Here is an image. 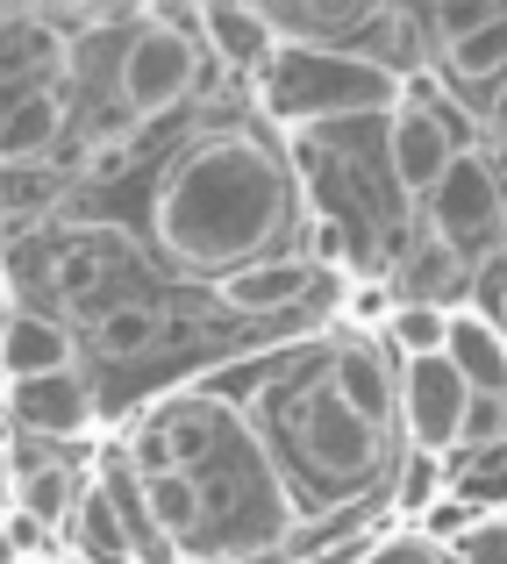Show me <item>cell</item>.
<instances>
[{"label": "cell", "mask_w": 507, "mask_h": 564, "mask_svg": "<svg viewBox=\"0 0 507 564\" xmlns=\"http://www.w3.org/2000/svg\"><path fill=\"white\" fill-rule=\"evenodd\" d=\"M293 215V186L287 165L265 151L244 129H222L201 137L186 158L165 172L151 200V229L193 272H236V264H258L272 250V236Z\"/></svg>", "instance_id": "6da1fadb"}, {"label": "cell", "mask_w": 507, "mask_h": 564, "mask_svg": "<svg viewBox=\"0 0 507 564\" xmlns=\"http://www.w3.org/2000/svg\"><path fill=\"white\" fill-rule=\"evenodd\" d=\"M158 436L172 443V471H186L207 500V522L193 551L207 557H258L293 529V494L279 465L265 457L258 429L229 408V400H179V408L151 414Z\"/></svg>", "instance_id": "7a4b0ae2"}, {"label": "cell", "mask_w": 507, "mask_h": 564, "mask_svg": "<svg viewBox=\"0 0 507 564\" xmlns=\"http://www.w3.org/2000/svg\"><path fill=\"white\" fill-rule=\"evenodd\" d=\"M258 115L279 129H315V122H357V115H393L408 100V79L386 72L379 57L350 43H279L265 72L250 79Z\"/></svg>", "instance_id": "3957f363"}, {"label": "cell", "mask_w": 507, "mask_h": 564, "mask_svg": "<svg viewBox=\"0 0 507 564\" xmlns=\"http://www.w3.org/2000/svg\"><path fill=\"white\" fill-rule=\"evenodd\" d=\"M193 79H201V43H193L179 22H165V14H151V22L129 36L122 65H115V94H122L129 122L172 115L179 100L193 94Z\"/></svg>", "instance_id": "277c9868"}, {"label": "cell", "mask_w": 507, "mask_h": 564, "mask_svg": "<svg viewBox=\"0 0 507 564\" xmlns=\"http://www.w3.org/2000/svg\"><path fill=\"white\" fill-rule=\"evenodd\" d=\"M429 236H443L451 250H494V229L507 221V193H500V172L486 165L479 151L451 158L436 186H429Z\"/></svg>", "instance_id": "5b68a950"}, {"label": "cell", "mask_w": 507, "mask_h": 564, "mask_svg": "<svg viewBox=\"0 0 507 564\" xmlns=\"http://www.w3.org/2000/svg\"><path fill=\"white\" fill-rule=\"evenodd\" d=\"M293 443H301V457L322 471V479H336V486L371 479V465H379V429L357 422L330 386H315V393L293 408Z\"/></svg>", "instance_id": "8992f818"}, {"label": "cell", "mask_w": 507, "mask_h": 564, "mask_svg": "<svg viewBox=\"0 0 507 564\" xmlns=\"http://www.w3.org/2000/svg\"><path fill=\"white\" fill-rule=\"evenodd\" d=\"M465 408H472V386L451 372V358L400 365V422H408V443L422 457L457 451V436H465Z\"/></svg>", "instance_id": "52a82bcc"}, {"label": "cell", "mask_w": 507, "mask_h": 564, "mask_svg": "<svg viewBox=\"0 0 507 564\" xmlns=\"http://www.w3.org/2000/svg\"><path fill=\"white\" fill-rule=\"evenodd\" d=\"M451 137L436 129V115L422 108V100H400L393 115H386V172H393V186L400 193H422L429 200V186L451 172Z\"/></svg>", "instance_id": "ba28073f"}, {"label": "cell", "mask_w": 507, "mask_h": 564, "mask_svg": "<svg viewBox=\"0 0 507 564\" xmlns=\"http://www.w3.org/2000/svg\"><path fill=\"white\" fill-rule=\"evenodd\" d=\"M330 393L343 400V408L357 414V422H371L386 436L393 429V414H400V379H393V365H386V350L371 344V336H350V344L330 358Z\"/></svg>", "instance_id": "9c48e42d"}, {"label": "cell", "mask_w": 507, "mask_h": 564, "mask_svg": "<svg viewBox=\"0 0 507 564\" xmlns=\"http://www.w3.org/2000/svg\"><path fill=\"white\" fill-rule=\"evenodd\" d=\"M94 414H100V408H94V386H86L79 372L14 386V422H22L29 436H51V443L86 436V429H94Z\"/></svg>", "instance_id": "30bf717a"}, {"label": "cell", "mask_w": 507, "mask_h": 564, "mask_svg": "<svg viewBox=\"0 0 507 564\" xmlns=\"http://www.w3.org/2000/svg\"><path fill=\"white\" fill-rule=\"evenodd\" d=\"M308 279H315V264H308V258L236 264V272L215 279V307H229V315H279V307H293L308 293Z\"/></svg>", "instance_id": "8fae6325"}, {"label": "cell", "mask_w": 507, "mask_h": 564, "mask_svg": "<svg viewBox=\"0 0 507 564\" xmlns=\"http://www.w3.org/2000/svg\"><path fill=\"white\" fill-rule=\"evenodd\" d=\"M193 29L207 36V51H215L222 65H229V72H250V79H258L265 57L279 51V36H272V22H265V8H250V0H207V8L193 14Z\"/></svg>", "instance_id": "7c38bea8"}, {"label": "cell", "mask_w": 507, "mask_h": 564, "mask_svg": "<svg viewBox=\"0 0 507 564\" xmlns=\"http://www.w3.org/2000/svg\"><path fill=\"white\" fill-rule=\"evenodd\" d=\"M65 529H72V557H79V564H143L137 529H129L122 494H115V486H86Z\"/></svg>", "instance_id": "4fadbf2b"}, {"label": "cell", "mask_w": 507, "mask_h": 564, "mask_svg": "<svg viewBox=\"0 0 507 564\" xmlns=\"http://www.w3.org/2000/svg\"><path fill=\"white\" fill-rule=\"evenodd\" d=\"M0 372H8L14 386L72 372V329L51 322V315H22V307H14L8 329H0Z\"/></svg>", "instance_id": "5bb4252c"}, {"label": "cell", "mask_w": 507, "mask_h": 564, "mask_svg": "<svg viewBox=\"0 0 507 564\" xmlns=\"http://www.w3.org/2000/svg\"><path fill=\"white\" fill-rule=\"evenodd\" d=\"M451 372L472 386V393H507V336L500 322L472 315V307H451V344H443Z\"/></svg>", "instance_id": "9a60e30c"}, {"label": "cell", "mask_w": 507, "mask_h": 564, "mask_svg": "<svg viewBox=\"0 0 507 564\" xmlns=\"http://www.w3.org/2000/svg\"><path fill=\"white\" fill-rule=\"evenodd\" d=\"M57 137H65V94H57V86H36V94H22L8 108V122H0V165H36V158L57 151Z\"/></svg>", "instance_id": "2e32d148"}, {"label": "cell", "mask_w": 507, "mask_h": 564, "mask_svg": "<svg viewBox=\"0 0 507 564\" xmlns=\"http://www.w3.org/2000/svg\"><path fill=\"white\" fill-rule=\"evenodd\" d=\"M137 500H143L158 536L179 543V551H193V536H201V522H207V500L186 471H151V479H137Z\"/></svg>", "instance_id": "e0dca14e"}, {"label": "cell", "mask_w": 507, "mask_h": 564, "mask_svg": "<svg viewBox=\"0 0 507 564\" xmlns=\"http://www.w3.org/2000/svg\"><path fill=\"white\" fill-rule=\"evenodd\" d=\"M400 279H408V301H429V307H451L443 293H457V286H472V264H465V250H451L443 236H422V243L400 258Z\"/></svg>", "instance_id": "ac0fdd59"}, {"label": "cell", "mask_w": 507, "mask_h": 564, "mask_svg": "<svg viewBox=\"0 0 507 564\" xmlns=\"http://www.w3.org/2000/svg\"><path fill=\"white\" fill-rule=\"evenodd\" d=\"M158 336H165V315H158L151 301H115V307H100V322H94L100 358H143Z\"/></svg>", "instance_id": "d6986e66"}, {"label": "cell", "mask_w": 507, "mask_h": 564, "mask_svg": "<svg viewBox=\"0 0 507 564\" xmlns=\"http://www.w3.org/2000/svg\"><path fill=\"white\" fill-rule=\"evenodd\" d=\"M436 72H451V79H465V86H500L507 79V8L479 29V36L451 43V51L436 57Z\"/></svg>", "instance_id": "ffe728a7"}, {"label": "cell", "mask_w": 507, "mask_h": 564, "mask_svg": "<svg viewBox=\"0 0 507 564\" xmlns=\"http://www.w3.org/2000/svg\"><path fill=\"white\" fill-rule=\"evenodd\" d=\"M379 344H393V358H400V365H414V358H443V344H451V307L400 301Z\"/></svg>", "instance_id": "44dd1931"}, {"label": "cell", "mask_w": 507, "mask_h": 564, "mask_svg": "<svg viewBox=\"0 0 507 564\" xmlns=\"http://www.w3.org/2000/svg\"><path fill=\"white\" fill-rule=\"evenodd\" d=\"M51 286L65 307H86V315L100 322V286H108V250L100 243H65L51 258Z\"/></svg>", "instance_id": "7402d4cb"}, {"label": "cell", "mask_w": 507, "mask_h": 564, "mask_svg": "<svg viewBox=\"0 0 507 564\" xmlns=\"http://www.w3.org/2000/svg\"><path fill=\"white\" fill-rule=\"evenodd\" d=\"M79 494H86V486H72L65 457H43V465H29V471H22V514H29V522H43V529L72 522Z\"/></svg>", "instance_id": "603a6c76"}, {"label": "cell", "mask_w": 507, "mask_h": 564, "mask_svg": "<svg viewBox=\"0 0 507 564\" xmlns=\"http://www.w3.org/2000/svg\"><path fill=\"white\" fill-rule=\"evenodd\" d=\"M436 494H451V457H422V451H414L408 471H400V486H393V508L400 514H422Z\"/></svg>", "instance_id": "cb8c5ba5"}, {"label": "cell", "mask_w": 507, "mask_h": 564, "mask_svg": "<svg viewBox=\"0 0 507 564\" xmlns=\"http://www.w3.org/2000/svg\"><path fill=\"white\" fill-rule=\"evenodd\" d=\"M494 0H436L429 8V36H436V57L451 51V43H465V36H479L486 22H494Z\"/></svg>", "instance_id": "d4e9b609"}, {"label": "cell", "mask_w": 507, "mask_h": 564, "mask_svg": "<svg viewBox=\"0 0 507 564\" xmlns=\"http://www.w3.org/2000/svg\"><path fill=\"white\" fill-rule=\"evenodd\" d=\"M443 551H451V564H507V514H479V522H465Z\"/></svg>", "instance_id": "484cf974"}, {"label": "cell", "mask_w": 507, "mask_h": 564, "mask_svg": "<svg viewBox=\"0 0 507 564\" xmlns=\"http://www.w3.org/2000/svg\"><path fill=\"white\" fill-rule=\"evenodd\" d=\"M507 443V393H472L465 408V436H457V451H500Z\"/></svg>", "instance_id": "4316f807"}, {"label": "cell", "mask_w": 507, "mask_h": 564, "mask_svg": "<svg viewBox=\"0 0 507 564\" xmlns=\"http://www.w3.org/2000/svg\"><path fill=\"white\" fill-rule=\"evenodd\" d=\"M308 264H330V272L357 264V221L350 215H322L315 229H308Z\"/></svg>", "instance_id": "83f0119b"}, {"label": "cell", "mask_w": 507, "mask_h": 564, "mask_svg": "<svg viewBox=\"0 0 507 564\" xmlns=\"http://www.w3.org/2000/svg\"><path fill=\"white\" fill-rule=\"evenodd\" d=\"M451 486H457L465 500H507V443H500V451H479V457H465Z\"/></svg>", "instance_id": "f1b7e54d"}, {"label": "cell", "mask_w": 507, "mask_h": 564, "mask_svg": "<svg viewBox=\"0 0 507 564\" xmlns=\"http://www.w3.org/2000/svg\"><path fill=\"white\" fill-rule=\"evenodd\" d=\"M472 315H486V322H507V250L494 243L479 264H472Z\"/></svg>", "instance_id": "f546056e"}, {"label": "cell", "mask_w": 507, "mask_h": 564, "mask_svg": "<svg viewBox=\"0 0 507 564\" xmlns=\"http://www.w3.org/2000/svg\"><path fill=\"white\" fill-rule=\"evenodd\" d=\"M357 564H451V551L429 543V536H379Z\"/></svg>", "instance_id": "4dcf8cb0"}, {"label": "cell", "mask_w": 507, "mask_h": 564, "mask_svg": "<svg viewBox=\"0 0 507 564\" xmlns=\"http://www.w3.org/2000/svg\"><path fill=\"white\" fill-rule=\"evenodd\" d=\"M122 172H129V137H94L79 180H122Z\"/></svg>", "instance_id": "1f68e13d"}, {"label": "cell", "mask_w": 507, "mask_h": 564, "mask_svg": "<svg viewBox=\"0 0 507 564\" xmlns=\"http://www.w3.org/2000/svg\"><path fill=\"white\" fill-rule=\"evenodd\" d=\"M0 536H8V551H36V543H43V536H51V529H43V522H29V514H22V508H14V514H8V522H0Z\"/></svg>", "instance_id": "d6a6232c"}, {"label": "cell", "mask_w": 507, "mask_h": 564, "mask_svg": "<svg viewBox=\"0 0 507 564\" xmlns=\"http://www.w3.org/2000/svg\"><path fill=\"white\" fill-rule=\"evenodd\" d=\"M350 315H357V322H379V329H386V322H393V301H386L379 286H357V293H350Z\"/></svg>", "instance_id": "836d02e7"}, {"label": "cell", "mask_w": 507, "mask_h": 564, "mask_svg": "<svg viewBox=\"0 0 507 564\" xmlns=\"http://www.w3.org/2000/svg\"><path fill=\"white\" fill-rule=\"evenodd\" d=\"M486 122H494V143L507 151V79H500V94H494V108H486Z\"/></svg>", "instance_id": "e575fe53"}, {"label": "cell", "mask_w": 507, "mask_h": 564, "mask_svg": "<svg viewBox=\"0 0 507 564\" xmlns=\"http://www.w3.org/2000/svg\"><path fill=\"white\" fill-rule=\"evenodd\" d=\"M8 315H14V307H8V286H0V329H8Z\"/></svg>", "instance_id": "d590c367"}, {"label": "cell", "mask_w": 507, "mask_h": 564, "mask_svg": "<svg viewBox=\"0 0 507 564\" xmlns=\"http://www.w3.org/2000/svg\"><path fill=\"white\" fill-rule=\"evenodd\" d=\"M500 336H507V322H500Z\"/></svg>", "instance_id": "8d00e7d4"}, {"label": "cell", "mask_w": 507, "mask_h": 564, "mask_svg": "<svg viewBox=\"0 0 507 564\" xmlns=\"http://www.w3.org/2000/svg\"><path fill=\"white\" fill-rule=\"evenodd\" d=\"M193 564H201V557H193Z\"/></svg>", "instance_id": "74e56055"}]
</instances>
